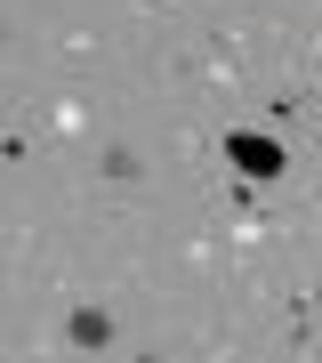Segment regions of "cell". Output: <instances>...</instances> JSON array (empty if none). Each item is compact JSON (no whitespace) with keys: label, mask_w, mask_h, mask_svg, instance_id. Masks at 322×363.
Listing matches in <instances>:
<instances>
[{"label":"cell","mask_w":322,"mask_h":363,"mask_svg":"<svg viewBox=\"0 0 322 363\" xmlns=\"http://www.w3.org/2000/svg\"><path fill=\"white\" fill-rule=\"evenodd\" d=\"M137 363H161V355H137Z\"/></svg>","instance_id":"obj_3"},{"label":"cell","mask_w":322,"mask_h":363,"mask_svg":"<svg viewBox=\"0 0 322 363\" xmlns=\"http://www.w3.org/2000/svg\"><path fill=\"white\" fill-rule=\"evenodd\" d=\"M226 162L242 169V178H282L290 169V154L274 138H258V130H226Z\"/></svg>","instance_id":"obj_1"},{"label":"cell","mask_w":322,"mask_h":363,"mask_svg":"<svg viewBox=\"0 0 322 363\" xmlns=\"http://www.w3.org/2000/svg\"><path fill=\"white\" fill-rule=\"evenodd\" d=\"M64 339H73V347H105V339H113V315L105 307H73L64 315Z\"/></svg>","instance_id":"obj_2"}]
</instances>
